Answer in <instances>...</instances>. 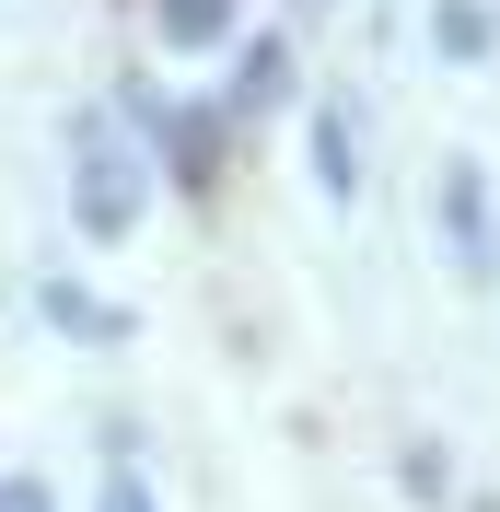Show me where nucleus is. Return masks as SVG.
<instances>
[{
  "instance_id": "nucleus-1",
  "label": "nucleus",
  "mask_w": 500,
  "mask_h": 512,
  "mask_svg": "<svg viewBox=\"0 0 500 512\" xmlns=\"http://www.w3.org/2000/svg\"><path fill=\"white\" fill-rule=\"evenodd\" d=\"M140 175H152L140 152H105V128H82V187H70L82 233H128L140 222Z\"/></svg>"
},
{
  "instance_id": "nucleus-2",
  "label": "nucleus",
  "mask_w": 500,
  "mask_h": 512,
  "mask_svg": "<svg viewBox=\"0 0 500 512\" xmlns=\"http://www.w3.org/2000/svg\"><path fill=\"white\" fill-rule=\"evenodd\" d=\"M128 105H140V128L163 140L175 187H210V152H221V140H210V117H175V105H152V94H128Z\"/></svg>"
},
{
  "instance_id": "nucleus-3",
  "label": "nucleus",
  "mask_w": 500,
  "mask_h": 512,
  "mask_svg": "<svg viewBox=\"0 0 500 512\" xmlns=\"http://www.w3.org/2000/svg\"><path fill=\"white\" fill-rule=\"evenodd\" d=\"M152 24L175 35V47H221V35H233V0H152Z\"/></svg>"
},
{
  "instance_id": "nucleus-4",
  "label": "nucleus",
  "mask_w": 500,
  "mask_h": 512,
  "mask_svg": "<svg viewBox=\"0 0 500 512\" xmlns=\"http://www.w3.org/2000/svg\"><path fill=\"white\" fill-rule=\"evenodd\" d=\"M47 315H59L70 338H117V326H128L117 303H94V291H70V280H47Z\"/></svg>"
},
{
  "instance_id": "nucleus-5",
  "label": "nucleus",
  "mask_w": 500,
  "mask_h": 512,
  "mask_svg": "<svg viewBox=\"0 0 500 512\" xmlns=\"http://www.w3.org/2000/svg\"><path fill=\"white\" fill-rule=\"evenodd\" d=\"M233 94H245V105H280V94H291V47H280V35H256V47H245V82H233Z\"/></svg>"
},
{
  "instance_id": "nucleus-6",
  "label": "nucleus",
  "mask_w": 500,
  "mask_h": 512,
  "mask_svg": "<svg viewBox=\"0 0 500 512\" xmlns=\"http://www.w3.org/2000/svg\"><path fill=\"white\" fill-rule=\"evenodd\" d=\"M431 35H442V59H477V47H489V12H477V0H442Z\"/></svg>"
},
{
  "instance_id": "nucleus-7",
  "label": "nucleus",
  "mask_w": 500,
  "mask_h": 512,
  "mask_svg": "<svg viewBox=\"0 0 500 512\" xmlns=\"http://www.w3.org/2000/svg\"><path fill=\"white\" fill-rule=\"evenodd\" d=\"M314 163H326V187H349V117H314Z\"/></svg>"
},
{
  "instance_id": "nucleus-8",
  "label": "nucleus",
  "mask_w": 500,
  "mask_h": 512,
  "mask_svg": "<svg viewBox=\"0 0 500 512\" xmlns=\"http://www.w3.org/2000/svg\"><path fill=\"white\" fill-rule=\"evenodd\" d=\"M94 512H152V489H140V466H105V501Z\"/></svg>"
},
{
  "instance_id": "nucleus-9",
  "label": "nucleus",
  "mask_w": 500,
  "mask_h": 512,
  "mask_svg": "<svg viewBox=\"0 0 500 512\" xmlns=\"http://www.w3.org/2000/svg\"><path fill=\"white\" fill-rule=\"evenodd\" d=\"M0 512H59V501H47L35 478H0Z\"/></svg>"
}]
</instances>
